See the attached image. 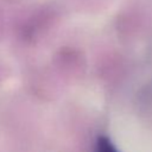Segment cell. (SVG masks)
<instances>
[{"label":"cell","instance_id":"obj_1","mask_svg":"<svg viewBox=\"0 0 152 152\" xmlns=\"http://www.w3.org/2000/svg\"><path fill=\"white\" fill-rule=\"evenodd\" d=\"M95 152H118V151L108 139L102 138V139L99 140Z\"/></svg>","mask_w":152,"mask_h":152}]
</instances>
